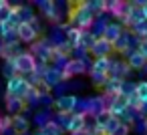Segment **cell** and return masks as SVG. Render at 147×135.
<instances>
[{
  "label": "cell",
  "instance_id": "2e32d148",
  "mask_svg": "<svg viewBox=\"0 0 147 135\" xmlns=\"http://www.w3.org/2000/svg\"><path fill=\"white\" fill-rule=\"evenodd\" d=\"M20 53H22V49H20L18 43L16 45H2V49H0V57L4 61H14Z\"/></svg>",
  "mask_w": 147,
  "mask_h": 135
},
{
  "label": "cell",
  "instance_id": "d4e9b609",
  "mask_svg": "<svg viewBox=\"0 0 147 135\" xmlns=\"http://www.w3.org/2000/svg\"><path fill=\"white\" fill-rule=\"evenodd\" d=\"M53 121H55L63 131H65V129H67V125H69V121H71V115H69V113H57V115L53 117Z\"/></svg>",
  "mask_w": 147,
  "mask_h": 135
},
{
  "label": "cell",
  "instance_id": "d6a6232c",
  "mask_svg": "<svg viewBox=\"0 0 147 135\" xmlns=\"http://www.w3.org/2000/svg\"><path fill=\"white\" fill-rule=\"evenodd\" d=\"M36 135H45V133H42V131H38V133H36Z\"/></svg>",
  "mask_w": 147,
  "mask_h": 135
},
{
  "label": "cell",
  "instance_id": "4fadbf2b",
  "mask_svg": "<svg viewBox=\"0 0 147 135\" xmlns=\"http://www.w3.org/2000/svg\"><path fill=\"white\" fill-rule=\"evenodd\" d=\"M4 105H6V111H8V115H10V117L20 115V113L26 109V103H24L22 99H16V97H6Z\"/></svg>",
  "mask_w": 147,
  "mask_h": 135
},
{
  "label": "cell",
  "instance_id": "30bf717a",
  "mask_svg": "<svg viewBox=\"0 0 147 135\" xmlns=\"http://www.w3.org/2000/svg\"><path fill=\"white\" fill-rule=\"evenodd\" d=\"M42 81H45L51 89H55V87H59V85L63 83V71L57 69V67H51V65H49L47 73L42 75Z\"/></svg>",
  "mask_w": 147,
  "mask_h": 135
},
{
  "label": "cell",
  "instance_id": "3957f363",
  "mask_svg": "<svg viewBox=\"0 0 147 135\" xmlns=\"http://www.w3.org/2000/svg\"><path fill=\"white\" fill-rule=\"evenodd\" d=\"M12 63H14V67H16V75H20V77H24V75H34L36 59H34L28 51H22Z\"/></svg>",
  "mask_w": 147,
  "mask_h": 135
},
{
  "label": "cell",
  "instance_id": "484cf974",
  "mask_svg": "<svg viewBox=\"0 0 147 135\" xmlns=\"http://www.w3.org/2000/svg\"><path fill=\"white\" fill-rule=\"evenodd\" d=\"M89 4V10L97 16V14H101V12H105V6H107V2H103V0H95V2H87Z\"/></svg>",
  "mask_w": 147,
  "mask_h": 135
},
{
  "label": "cell",
  "instance_id": "52a82bcc",
  "mask_svg": "<svg viewBox=\"0 0 147 135\" xmlns=\"http://www.w3.org/2000/svg\"><path fill=\"white\" fill-rule=\"evenodd\" d=\"M16 34H18V41L24 43V45H32V43H36V38H38V32H34L32 26L26 24V22H20V24H18Z\"/></svg>",
  "mask_w": 147,
  "mask_h": 135
},
{
  "label": "cell",
  "instance_id": "f546056e",
  "mask_svg": "<svg viewBox=\"0 0 147 135\" xmlns=\"http://www.w3.org/2000/svg\"><path fill=\"white\" fill-rule=\"evenodd\" d=\"M141 14H143V20H147V2H143L141 6Z\"/></svg>",
  "mask_w": 147,
  "mask_h": 135
},
{
  "label": "cell",
  "instance_id": "7402d4cb",
  "mask_svg": "<svg viewBox=\"0 0 147 135\" xmlns=\"http://www.w3.org/2000/svg\"><path fill=\"white\" fill-rule=\"evenodd\" d=\"M135 95L141 103H147V81H141L135 85Z\"/></svg>",
  "mask_w": 147,
  "mask_h": 135
},
{
  "label": "cell",
  "instance_id": "44dd1931",
  "mask_svg": "<svg viewBox=\"0 0 147 135\" xmlns=\"http://www.w3.org/2000/svg\"><path fill=\"white\" fill-rule=\"evenodd\" d=\"M10 16H12V6H10V2H6V0H0V24L8 22Z\"/></svg>",
  "mask_w": 147,
  "mask_h": 135
},
{
  "label": "cell",
  "instance_id": "ffe728a7",
  "mask_svg": "<svg viewBox=\"0 0 147 135\" xmlns=\"http://www.w3.org/2000/svg\"><path fill=\"white\" fill-rule=\"evenodd\" d=\"M53 121V115H51V111L49 109H42V111H38L36 115H34V125L38 127V129H42L47 123H51Z\"/></svg>",
  "mask_w": 147,
  "mask_h": 135
},
{
  "label": "cell",
  "instance_id": "d6986e66",
  "mask_svg": "<svg viewBox=\"0 0 147 135\" xmlns=\"http://www.w3.org/2000/svg\"><path fill=\"white\" fill-rule=\"evenodd\" d=\"M121 83H123V81H117V79H107V83H105V95H111V97H119V91H121Z\"/></svg>",
  "mask_w": 147,
  "mask_h": 135
},
{
  "label": "cell",
  "instance_id": "7c38bea8",
  "mask_svg": "<svg viewBox=\"0 0 147 135\" xmlns=\"http://www.w3.org/2000/svg\"><path fill=\"white\" fill-rule=\"evenodd\" d=\"M28 129H30V121H28L26 115L20 113V115L12 117V131H14V135H26Z\"/></svg>",
  "mask_w": 147,
  "mask_h": 135
},
{
  "label": "cell",
  "instance_id": "6da1fadb",
  "mask_svg": "<svg viewBox=\"0 0 147 135\" xmlns=\"http://www.w3.org/2000/svg\"><path fill=\"white\" fill-rule=\"evenodd\" d=\"M73 10H69V26L81 28V30H91L93 22H95V14L89 10L87 2H73L71 4Z\"/></svg>",
  "mask_w": 147,
  "mask_h": 135
},
{
  "label": "cell",
  "instance_id": "603a6c76",
  "mask_svg": "<svg viewBox=\"0 0 147 135\" xmlns=\"http://www.w3.org/2000/svg\"><path fill=\"white\" fill-rule=\"evenodd\" d=\"M2 75L10 81L12 77H16V67H14V63L12 61H4L2 63Z\"/></svg>",
  "mask_w": 147,
  "mask_h": 135
},
{
  "label": "cell",
  "instance_id": "e0dca14e",
  "mask_svg": "<svg viewBox=\"0 0 147 135\" xmlns=\"http://www.w3.org/2000/svg\"><path fill=\"white\" fill-rule=\"evenodd\" d=\"M131 51V43H129V36L123 32L117 41H115V45H113V53H121V55H127Z\"/></svg>",
  "mask_w": 147,
  "mask_h": 135
},
{
  "label": "cell",
  "instance_id": "83f0119b",
  "mask_svg": "<svg viewBox=\"0 0 147 135\" xmlns=\"http://www.w3.org/2000/svg\"><path fill=\"white\" fill-rule=\"evenodd\" d=\"M129 129H131V125H127V123H123V121H121L113 135H127V133H129Z\"/></svg>",
  "mask_w": 147,
  "mask_h": 135
},
{
  "label": "cell",
  "instance_id": "cb8c5ba5",
  "mask_svg": "<svg viewBox=\"0 0 147 135\" xmlns=\"http://www.w3.org/2000/svg\"><path fill=\"white\" fill-rule=\"evenodd\" d=\"M40 131H42L45 135H63V133H65V131H63V129H61V127H59V125H57L55 121L47 123V125H45V127H42Z\"/></svg>",
  "mask_w": 147,
  "mask_h": 135
},
{
  "label": "cell",
  "instance_id": "ac0fdd59",
  "mask_svg": "<svg viewBox=\"0 0 147 135\" xmlns=\"http://www.w3.org/2000/svg\"><path fill=\"white\" fill-rule=\"evenodd\" d=\"M97 43V38H95V34L91 32V30H83V34H81V43H79V47L81 49H85L87 53L93 49V45Z\"/></svg>",
  "mask_w": 147,
  "mask_h": 135
},
{
  "label": "cell",
  "instance_id": "9a60e30c",
  "mask_svg": "<svg viewBox=\"0 0 147 135\" xmlns=\"http://www.w3.org/2000/svg\"><path fill=\"white\" fill-rule=\"evenodd\" d=\"M81 34H83V30H81V28L69 26V28L65 30V41H67V45H69L71 49H77V47H79V43H81Z\"/></svg>",
  "mask_w": 147,
  "mask_h": 135
},
{
  "label": "cell",
  "instance_id": "8992f818",
  "mask_svg": "<svg viewBox=\"0 0 147 135\" xmlns=\"http://www.w3.org/2000/svg\"><path fill=\"white\" fill-rule=\"evenodd\" d=\"M87 129V115H81V113H73L71 115V121L67 125L65 131H69L71 135H79Z\"/></svg>",
  "mask_w": 147,
  "mask_h": 135
},
{
  "label": "cell",
  "instance_id": "8fae6325",
  "mask_svg": "<svg viewBox=\"0 0 147 135\" xmlns=\"http://www.w3.org/2000/svg\"><path fill=\"white\" fill-rule=\"evenodd\" d=\"M36 6L42 10V14H45L49 20H53V22H59V20H61V16H59V10H57V4H55V2H51V0H40V2H36Z\"/></svg>",
  "mask_w": 147,
  "mask_h": 135
},
{
  "label": "cell",
  "instance_id": "5b68a950",
  "mask_svg": "<svg viewBox=\"0 0 147 135\" xmlns=\"http://www.w3.org/2000/svg\"><path fill=\"white\" fill-rule=\"evenodd\" d=\"M77 99L79 97H75V95H61V97L55 99L53 107L57 109V113H69V115H73L75 107H77Z\"/></svg>",
  "mask_w": 147,
  "mask_h": 135
},
{
  "label": "cell",
  "instance_id": "4316f807",
  "mask_svg": "<svg viewBox=\"0 0 147 135\" xmlns=\"http://www.w3.org/2000/svg\"><path fill=\"white\" fill-rule=\"evenodd\" d=\"M0 41H2V45H16L18 43V34H16V30H8L6 34L0 36Z\"/></svg>",
  "mask_w": 147,
  "mask_h": 135
},
{
  "label": "cell",
  "instance_id": "277c9868",
  "mask_svg": "<svg viewBox=\"0 0 147 135\" xmlns=\"http://www.w3.org/2000/svg\"><path fill=\"white\" fill-rule=\"evenodd\" d=\"M87 73V63L85 59H69L67 65L63 67V81H69L73 77H81Z\"/></svg>",
  "mask_w": 147,
  "mask_h": 135
},
{
  "label": "cell",
  "instance_id": "4dcf8cb0",
  "mask_svg": "<svg viewBox=\"0 0 147 135\" xmlns=\"http://www.w3.org/2000/svg\"><path fill=\"white\" fill-rule=\"evenodd\" d=\"M143 123H145V131H147V119H145V121H143Z\"/></svg>",
  "mask_w": 147,
  "mask_h": 135
},
{
  "label": "cell",
  "instance_id": "ba28073f",
  "mask_svg": "<svg viewBox=\"0 0 147 135\" xmlns=\"http://www.w3.org/2000/svg\"><path fill=\"white\" fill-rule=\"evenodd\" d=\"M123 34V24L121 22H109L105 26V32H103V41H107L109 45H115V41Z\"/></svg>",
  "mask_w": 147,
  "mask_h": 135
},
{
  "label": "cell",
  "instance_id": "9c48e42d",
  "mask_svg": "<svg viewBox=\"0 0 147 135\" xmlns=\"http://www.w3.org/2000/svg\"><path fill=\"white\" fill-rule=\"evenodd\" d=\"M91 55H95V59H109L113 53V45H109L103 38H97V43L93 45V49L89 51Z\"/></svg>",
  "mask_w": 147,
  "mask_h": 135
},
{
  "label": "cell",
  "instance_id": "f1b7e54d",
  "mask_svg": "<svg viewBox=\"0 0 147 135\" xmlns=\"http://www.w3.org/2000/svg\"><path fill=\"white\" fill-rule=\"evenodd\" d=\"M137 51H139V53H141V55L145 57V61H147V41H141V43H139V49H137Z\"/></svg>",
  "mask_w": 147,
  "mask_h": 135
},
{
  "label": "cell",
  "instance_id": "5bb4252c",
  "mask_svg": "<svg viewBox=\"0 0 147 135\" xmlns=\"http://www.w3.org/2000/svg\"><path fill=\"white\" fill-rule=\"evenodd\" d=\"M127 65H129V69L133 71H143V67L147 65V61H145V57L139 53V51H131L129 53V59H127Z\"/></svg>",
  "mask_w": 147,
  "mask_h": 135
},
{
  "label": "cell",
  "instance_id": "1f68e13d",
  "mask_svg": "<svg viewBox=\"0 0 147 135\" xmlns=\"http://www.w3.org/2000/svg\"><path fill=\"white\" fill-rule=\"evenodd\" d=\"M0 129H2V117H0Z\"/></svg>",
  "mask_w": 147,
  "mask_h": 135
},
{
  "label": "cell",
  "instance_id": "7a4b0ae2",
  "mask_svg": "<svg viewBox=\"0 0 147 135\" xmlns=\"http://www.w3.org/2000/svg\"><path fill=\"white\" fill-rule=\"evenodd\" d=\"M28 91H30V83H28L26 77L16 75V77H12L6 83V97H16V99L24 101V97L28 95Z\"/></svg>",
  "mask_w": 147,
  "mask_h": 135
},
{
  "label": "cell",
  "instance_id": "836d02e7",
  "mask_svg": "<svg viewBox=\"0 0 147 135\" xmlns=\"http://www.w3.org/2000/svg\"><path fill=\"white\" fill-rule=\"evenodd\" d=\"M145 135H147V133H145Z\"/></svg>",
  "mask_w": 147,
  "mask_h": 135
}]
</instances>
